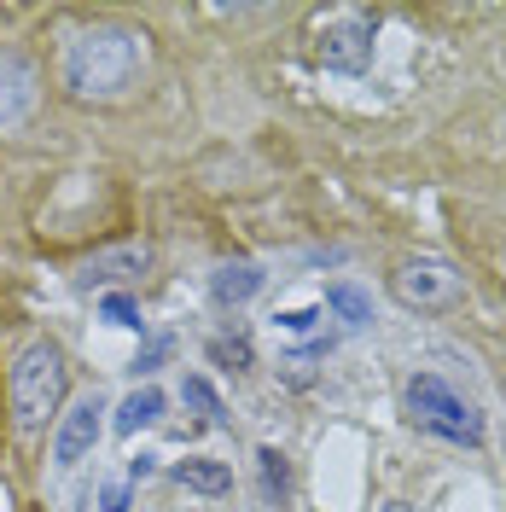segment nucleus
I'll return each mask as SVG.
<instances>
[{
	"label": "nucleus",
	"instance_id": "obj_18",
	"mask_svg": "<svg viewBox=\"0 0 506 512\" xmlns=\"http://www.w3.org/2000/svg\"><path fill=\"white\" fill-rule=\"evenodd\" d=\"M99 512H128V495H123V489H117V483H111V489L99 495Z\"/></svg>",
	"mask_w": 506,
	"mask_h": 512
},
{
	"label": "nucleus",
	"instance_id": "obj_5",
	"mask_svg": "<svg viewBox=\"0 0 506 512\" xmlns=\"http://www.w3.org/2000/svg\"><path fill=\"white\" fill-rule=\"evenodd\" d=\"M460 274L448 268V262H431V256H419L408 262L402 274H396V297L408 303V309H448V303H460Z\"/></svg>",
	"mask_w": 506,
	"mask_h": 512
},
{
	"label": "nucleus",
	"instance_id": "obj_15",
	"mask_svg": "<svg viewBox=\"0 0 506 512\" xmlns=\"http://www.w3.org/2000/svg\"><path fill=\"white\" fill-rule=\"evenodd\" d=\"M210 361H222V367H251V344H245V338H216V344H210Z\"/></svg>",
	"mask_w": 506,
	"mask_h": 512
},
{
	"label": "nucleus",
	"instance_id": "obj_9",
	"mask_svg": "<svg viewBox=\"0 0 506 512\" xmlns=\"http://www.w3.org/2000/svg\"><path fill=\"white\" fill-rule=\"evenodd\" d=\"M158 414H163V390H158V384H140L134 396H123V408H117V431L134 437L140 425H152Z\"/></svg>",
	"mask_w": 506,
	"mask_h": 512
},
{
	"label": "nucleus",
	"instance_id": "obj_8",
	"mask_svg": "<svg viewBox=\"0 0 506 512\" xmlns=\"http://www.w3.org/2000/svg\"><path fill=\"white\" fill-rule=\"evenodd\" d=\"M210 291H216V303H245V297L262 291V268H256V262H222L216 280H210Z\"/></svg>",
	"mask_w": 506,
	"mask_h": 512
},
{
	"label": "nucleus",
	"instance_id": "obj_6",
	"mask_svg": "<svg viewBox=\"0 0 506 512\" xmlns=\"http://www.w3.org/2000/svg\"><path fill=\"white\" fill-rule=\"evenodd\" d=\"M41 99V76L24 53H0V134L6 128H24Z\"/></svg>",
	"mask_w": 506,
	"mask_h": 512
},
{
	"label": "nucleus",
	"instance_id": "obj_2",
	"mask_svg": "<svg viewBox=\"0 0 506 512\" xmlns=\"http://www.w3.org/2000/svg\"><path fill=\"white\" fill-rule=\"evenodd\" d=\"M408 414L419 431H437L448 443H483V414L466 396H454L437 373H413L408 379Z\"/></svg>",
	"mask_w": 506,
	"mask_h": 512
},
{
	"label": "nucleus",
	"instance_id": "obj_17",
	"mask_svg": "<svg viewBox=\"0 0 506 512\" xmlns=\"http://www.w3.org/2000/svg\"><path fill=\"white\" fill-rule=\"evenodd\" d=\"M315 320H320V309H285V315H274V326L280 332H315Z\"/></svg>",
	"mask_w": 506,
	"mask_h": 512
},
{
	"label": "nucleus",
	"instance_id": "obj_13",
	"mask_svg": "<svg viewBox=\"0 0 506 512\" xmlns=\"http://www.w3.org/2000/svg\"><path fill=\"white\" fill-rule=\"evenodd\" d=\"M256 472H262V495L280 501L285 495V454L280 448H256Z\"/></svg>",
	"mask_w": 506,
	"mask_h": 512
},
{
	"label": "nucleus",
	"instance_id": "obj_12",
	"mask_svg": "<svg viewBox=\"0 0 506 512\" xmlns=\"http://www.w3.org/2000/svg\"><path fill=\"white\" fill-rule=\"evenodd\" d=\"M123 268H134V274H140V268H146V245H134V251H117V256H99V262H88V268H82V280H88V286H105V280H117Z\"/></svg>",
	"mask_w": 506,
	"mask_h": 512
},
{
	"label": "nucleus",
	"instance_id": "obj_1",
	"mask_svg": "<svg viewBox=\"0 0 506 512\" xmlns=\"http://www.w3.org/2000/svg\"><path fill=\"white\" fill-rule=\"evenodd\" d=\"M134 70H140V35L134 30H82L64 47V82L82 99L123 94Z\"/></svg>",
	"mask_w": 506,
	"mask_h": 512
},
{
	"label": "nucleus",
	"instance_id": "obj_16",
	"mask_svg": "<svg viewBox=\"0 0 506 512\" xmlns=\"http://www.w3.org/2000/svg\"><path fill=\"white\" fill-rule=\"evenodd\" d=\"M187 402H198V408H204V419H210V425H222V402H216V390H210V384H204V379H187Z\"/></svg>",
	"mask_w": 506,
	"mask_h": 512
},
{
	"label": "nucleus",
	"instance_id": "obj_10",
	"mask_svg": "<svg viewBox=\"0 0 506 512\" xmlns=\"http://www.w3.org/2000/svg\"><path fill=\"white\" fill-rule=\"evenodd\" d=\"M175 478L187 483V489H198V495H227L233 489V472H227L222 460H181Z\"/></svg>",
	"mask_w": 506,
	"mask_h": 512
},
{
	"label": "nucleus",
	"instance_id": "obj_20",
	"mask_svg": "<svg viewBox=\"0 0 506 512\" xmlns=\"http://www.w3.org/2000/svg\"><path fill=\"white\" fill-rule=\"evenodd\" d=\"M0 507H6V495H0Z\"/></svg>",
	"mask_w": 506,
	"mask_h": 512
},
{
	"label": "nucleus",
	"instance_id": "obj_3",
	"mask_svg": "<svg viewBox=\"0 0 506 512\" xmlns=\"http://www.w3.org/2000/svg\"><path fill=\"white\" fill-rule=\"evenodd\" d=\"M59 396H64V355L53 344H30L18 355V367H12V414H18V425L24 431L47 425Z\"/></svg>",
	"mask_w": 506,
	"mask_h": 512
},
{
	"label": "nucleus",
	"instance_id": "obj_14",
	"mask_svg": "<svg viewBox=\"0 0 506 512\" xmlns=\"http://www.w3.org/2000/svg\"><path fill=\"white\" fill-rule=\"evenodd\" d=\"M99 315L111 320V326H140V309H134V297H123V291H111V297L99 303Z\"/></svg>",
	"mask_w": 506,
	"mask_h": 512
},
{
	"label": "nucleus",
	"instance_id": "obj_19",
	"mask_svg": "<svg viewBox=\"0 0 506 512\" xmlns=\"http://www.w3.org/2000/svg\"><path fill=\"white\" fill-rule=\"evenodd\" d=\"M384 512H413V507H402V501H390V507H384Z\"/></svg>",
	"mask_w": 506,
	"mask_h": 512
},
{
	"label": "nucleus",
	"instance_id": "obj_7",
	"mask_svg": "<svg viewBox=\"0 0 506 512\" xmlns=\"http://www.w3.org/2000/svg\"><path fill=\"white\" fill-rule=\"evenodd\" d=\"M99 396H82L70 414H64V425H59V437H53V460L59 466H76V460H88L94 454V443H99Z\"/></svg>",
	"mask_w": 506,
	"mask_h": 512
},
{
	"label": "nucleus",
	"instance_id": "obj_4",
	"mask_svg": "<svg viewBox=\"0 0 506 512\" xmlns=\"http://www.w3.org/2000/svg\"><path fill=\"white\" fill-rule=\"evenodd\" d=\"M373 35H379L373 12H338L320 35V64L338 70V76H361L373 64Z\"/></svg>",
	"mask_w": 506,
	"mask_h": 512
},
{
	"label": "nucleus",
	"instance_id": "obj_11",
	"mask_svg": "<svg viewBox=\"0 0 506 512\" xmlns=\"http://www.w3.org/2000/svg\"><path fill=\"white\" fill-rule=\"evenodd\" d=\"M326 309H338V315H344V326H367V320H373V303H367V291L349 286V280L326 286Z\"/></svg>",
	"mask_w": 506,
	"mask_h": 512
}]
</instances>
